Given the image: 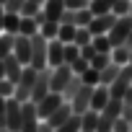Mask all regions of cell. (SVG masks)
I'll use <instances>...</instances> for the list:
<instances>
[{
    "label": "cell",
    "instance_id": "46",
    "mask_svg": "<svg viewBox=\"0 0 132 132\" xmlns=\"http://www.w3.org/2000/svg\"><path fill=\"white\" fill-rule=\"evenodd\" d=\"M0 132H11V129H5V127H0Z\"/></svg>",
    "mask_w": 132,
    "mask_h": 132
},
{
    "label": "cell",
    "instance_id": "15",
    "mask_svg": "<svg viewBox=\"0 0 132 132\" xmlns=\"http://www.w3.org/2000/svg\"><path fill=\"white\" fill-rule=\"evenodd\" d=\"M3 62H5V78L13 80V83H18V78H21V73H23V62H21L13 52H11Z\"/></svg>",
    "mask_w": 132,
    "mask_h": 132
},
{
    "label": "cell",
    "instance_id": "39",
    "mask_svg": "<svg viewBox=\"0 0 132 132\" xmlns=\"http://www.w3.org/2000/svg\"><path fill=\"white\" fill-rule=\"evenodd\" d=\"M26 3V0H5V11H11V13H21V5Z\"/></svg>",
    "mask_w": 132,
    "mask_h": 132
},
{
    "label": "cell",
    "instance_id": "10",
    "mask_svg": "<svg viewBox=\"0 0 132 132\" xmlns=\"http://www.w3.org/2000/svg\"><path fill=\"white\" fill-rule=\"evenodd\" d=\"M65 62V42L60 39H49V47H47V65L49 68H57V65Z\"/></svg>",
    "mask_w": 132,
    "mask_h": 132
},
{
    "label": "cell",
    "instance_id": "47",
    "mask_svg": "<svg viewBox=\"0 0 132 132\" xmlns=\"http://www.w3.org/2000/svg\"><path fill=\"white\" fill-rule=\"evenodd\" d=\"M129 16H132V3H129Z\"/></svg>",
    "mask_w": 132,
    "mask_h": 132
},
{
    "label": "cell",
    "instance_id": "37",
    "mask_svg": "<svg viewBox=\"0 0 132 132\" xmlns=\"http://www.w3.org/2000/svg\"><path fill=\"white\" fill-rule=\"evenodd\" d=\"M70 68H73V73H78V75H80V73H86V70L91 68V60H86V57H78V60L70 65Z\"/></svg>",
    "mask_w": 132,
    "mask_h": 132
},
{
    "label": "cell",
    "instance_id": "2",
    "mask_svg": "<svg viewBox=\"0 0 132 132\" xmlns=\"http://www.w3.org/2000/svg\"><path fill=\"white\" fill-rule=\"evenodd\" d=\"M119 117H122V98H111L98 111V132H111Z\"/></svg>",
    "mask_w": 132,
    "mask_h": 132
},
{
    "label": "cell",
    "instance_id": "24",
    "mask_svg": "<svg viewBox=\"0 0 132 132\" xmlns=\"http://www.w3.org/2000/svg\"><path fill=\"white\" fill-rule=\"evenodd\" d=\"M13 44H16V34H0V60H5L11 52H13Z\"/></svg>",
    "mask_w": 132,
    "mask_h": 132
},
{
    "label": "cell",
    "instance_id": "26",
    "mask_svg": "<svg viewBox=\"0 0 132 132\" xmlns=\"http://www.w3.org/2000/svg\"><path fill=\"white\" fill-rule=\"evenodd\" d=\"M114 3H117V0H91V13L93 16H101V13H109L111 8H114Z\"/></svg>",
    "mask_w": 132,
    "mask_h": 132
},
{
    "label": "cell",
    "instance_id": "35",
    "mask_svg": "<svg viewBox=\"0 0 132 132\" xmlns=\"http://www.w3.org/2000/svg\"><path fill=\"white\" fill-rule=\"evenodd\" d=\"M13 93H16V83H13V80H8V78H0V96L11 98Z\"/></svg>",
    "mask_w": 132,
    "mask_h": 132
},
{
    "label": "cell",
    "instance_id": "4",
    "mask_svg": "<svg viewBox=\"0 0 132 132\" xmlns=\"http://www.w3.org/2000/svg\"><path fill=\"white\" fill-rule=\"evenodd\" d=\"M21 119H23V101L11 96L5 101V127L11 132H21Z\"/></svg>",
    "mask_w": 132,
    "mask_h": 132
},
{
    "label": "cell",
    "instance_id": "11",
    "mask_svg": "<svg viewBox=\"0 0 132 132\" xmlns=\"http://www.w3.org/2000/svg\"><path fill=\"white\" fill-rule=\"evenodd\" d=\"M114 21H117V16L109 11V13L93 16V21L88 23V29H91V34H93V36H96V34H109V29L114 26Z\"/></svg>",
    "mask_w": 132,
    "mask_h": 132
},
{
    "label": "cell",
    "instance_id": "7",
    "mask_svg": "<svg viewBox=\"0 0 132 132\" xmlns=\"http://www.w3.org/2000/svg\"><path fill=\"white\" fill-rule=\"evenodd\" d=\"M132 86V65L127 62V65H122V70H119V75H117V80L109 86V93H111V98H122L124 93H127V88Z\"/></svg>",
    "mask_w": 132,
    "mask_h": 132
},
{
    "label": "cell",
    "instance_id": "33",
    "mask_svg": "<svg viewBox=\"0 0 132 132\" xmlns=\"http://www.w3.org/2000/svg\"><path fill=\"white\" fill-rule=\"evenodd\" d=\"M91 21H93L91 8H80V11H75V26H88Z\"/></svg>",
    "mask_w": 132,
    "mask_h": 132
},
{
    "label": "cell",
    "instance_id": "53",
    "mask_svg": "<svg viewBox=\"0 0 132 132\" xmlns=\"http://www.w3.org/2000/svg\"><path fill=\"white\" fill-rule=\"evenodd\" d=\"M80 132H83V129H80Z\"/></svg>",
    "mask_w": 132,
    "mask_h": 132
},
{
    "label": "cell",
    "instance_id": "1",
    "mask_svg": "<svg viewBox=\"0 0 132 132\" xmlns=\"http://www.w3.org/2000/svg\"><path fill=\"white\" fill-rule=\"evenodd\" d=\"M47 47H49V39L39 31L31 36V68L34 70H47L49 65H47Z\"/></svg>",
    "mask_w": 132,
    "mask_h": 132
},
{
    "label": "cell",
    "instance_id": "8",
    "mask_svg": "<svg viewBox=\"0 0 132 132\" xmlns=\"http://www.w3.org/2000/svg\"><path fill=\"white\" fill-rule=\"evenodd\" d=\"M65 101V96L62 93H54V91H49L42 101H36V117L39 119H49L54 111H57V106Z\"/></svg>",
    "mask_w": 132,
    "mask_h": 132
},
{
    "label": "cell",
    "instance_id": "17",
    "mask_svg": "<svg viewBox=\"0 0 132 132\" xmlns=\"http://www.w3.org/2000/svg\"><path fill=\"white\" fill-rule=\"evenodd\" d=\"M42 11H44V16H47L49 21H60V16H62V11H65V0H44Z\"/></svg>",
    "mask_w": 132,
    "mask_h": 132
},
{
    "label": "cell",
    "instance_id": "12",
    "mask_svg": "<svg viewBox=\"0 0 132 132\" xmlns=\"http://www.w3.org/2000/svg\"><path fill=\"white\" fill-rule=\"evenodd\" d=\"M13 54L29 65L31 62V36H23V34H16V44H13Z\"/></svg>",
    "mask_w": 132,
    "mask_h": 132
},
{
    "label": "cell",
    "instance_id": "14",
    "mask_svg": "<svg viewBox=\"0 0 132 132\" xmlns=\"http://www.w3.org/2000/svg\"><path fill=\"white\" fill-rule=\"evenodd\" d=\"M73 114H75V111H73V104H70V101H62V104L57 106V111H54V114H52V117H49L47 122H49V124H52V127L57 129L60 124H65V122H68V119H70Z\"/></svg>",
    "mask_w": 132,
    "mask_h": 132
},
{
    "label": "cell",
    "instance_id": "36",
    "mask_svg": "<svg viewBox=\"0 0 132 132\" xmlns=\"http://www.w3.org/2000/svg\"><path fill=\"white\" fill-rule=\"evenodd\" d=\"M129 3H132V0H117L114 8H111V13L114 16H129Z\"/></svg>",
    "mask_w": 132,
    "mask_h": 132
},
{
    "label": "cell",
    "instance_id": "45",
    "mask_svg": "<svg viewBox=\"0 0 132 132\" xmlns=\"http://www.w3.org/2000/svg\"><path fill=\"white\" fill-rule=\"evenodd\" d=\"M124 44H127V47L132 49V31H129V36H127V42H124Z\"/></svg>",
    "mask_w": 132,
    "mask_h": 132
},
{
    "label": "cell",
    "instance_id": "31",
    "mask_svg": "<svg viewBox=\"0 0 132 132\" xmlns=\"http://www.w3.org/2000/svg\"><path fill=\"white\" fill-rule=\"evenodd\" d=\"M80 78H83V83H86V86H98V83H101V70L88 68L86 73H80Z\"/></svg>",
    "mask_w": 132,
    "mask_h": 132
},
{
    "label": "cell",
    "instance_id": "20",
    "mask_svg": "<svg viewBox=\"0 0 132 132\" xmlns=\"http://www.w3.org/2000/svg\"><path fill=\"white\" fill-rule=\"evenodd\" d=\"M119 70H122V65H117V62H109L106 68L101 70V86H111V83L117 80Z\"/></svg>",
    "mask_w": 132,
    "mask_h": 132
},
{
    "label": "cell",
    "instance_id": "41",
    "mask_svg": "<svg viewBox=\"0 0 132 132\" xmlns=\"http://www.w3.org/2000/svg\"><path fill=\"white\" fill-rule=\"evenodd\" d=\"M93 54H96L93 44H86V47H80V57H86V60H93Z\"/></svg>",
    "mask_w": 132,
    "mask_h": 132
},
{
    "label": "cell",
    "instance_id": "27",
    "mask_svg": "<svg viewBox=\"0 0 132 132\" xmlns=\"http://www.w3.org/2000/svg\"><path fill=\"white\" fill-rule=\"evenodd\" d=\"M91 44H93V49H96V52H111V49H114V47H111L109 34H96Z\"/></svg>",
    "mask_w": 132,
    "mask_h": 132
},
{
    "label": "cell",
    "instance_id": "13",
    "mask_svg": "<svg viewBox=\"0 0 132 132\" xmlns=\"http://www.w3.org/2000/svg\"><path fill=\"white\" fill-rule=\"evenodd\" d=\"M49 91H52V88H49V68H47V70H39V75H36V86H34V91H31V101H34V104L42 101Z\"/></svg>",
    "mask_w": 132,
    "mask_h": 132
},
{
    "label": "cell",
    "instance_id": "34",
    "mask_svg": "<svg viewBox=\"0 0 132 132\" xmlns=\"http://www.w3.org/2000/svg\"><path fill=\"white\" fill-rule=\"evenodd\" d=\"M39 11H42V3H36V0H26L21 5V16H36Z\"/></svg>",
    "mask_w": 132,
    "mask_h": 132
},
{
    "label": "cell",
    "instance_id": "38",
    "mask_svg": "<svg viewBox=\"0 0 132 132\" xmlns=\"http://www.w3.org/2000/svg\"><path fill=\"white\" fill-rule=\"evenodd\" d=\"M88 5H91V0H65V8H70V11H80Z\"/></svg>",
    "mask_w": 132,
    "mask_h": 132
},
{
    "label": "cell",
    "instance_id": "44",
    "mask_svg": "<svg viewBox=\"0 0 132 132\" xmlns=\"http://www.w3.org/2000/svg\"><path fill=\"white\" fill-rule=\"evenodd\" d=\"M0 78H5V62L0 60Z\"/></svg>",
    "mask_w": 132,
    "mask_h": 132
},
{
    "label": "cell",
    "instance_id": "18",
    "mask_svg": "<svg viewBox=\"0 0 132 132\" xmlns=\"http://www.w3.org/2000/svg\"><path fill=\"white\" fill-rule=\"evenodd\" d=\"M80 129L83 132H98V111L96 109H88L80 114Z\"/></svg>",
    "mask_w": 132,
    "mask_h": 132
},
{
    "label": "cell",
    "instance_id": "42",
    "mask_svg": "<svg viewBox=\"0 0 132 132\" xmlns=\"http://www.w3.org/2000/svg\"><path fill=\"white\" fill-rule=\"evenodd\" d=\"M122 104H124V106H132V86H129V88H127V93L122 96Z\"/></svg>",
    "mask_w": 132,
    "mask_h": 132
},
{
    "label": "cell",
    "instance_id": "22",
    "mask_svg": "<svg viewBox=\"0 0 132 132\" xmlns=\"http://www.w3.org/2000/svg\"><path fill=\"white\" fill-rule=\"evenodd\" d=\"M83 86V78L78 75V73H73V78L68 80V86H65V91H62V96H65V101H73V96L78 93V88Z\"/></svg>",
    "mask_w": 132,
    "mask_h": 132
},
{
    "label": "cell",
    "instance_id": "51",
    "mask_svg": "<svg viewBox=\"0 0 132 132\" xmlns=\"http://www.w3.org/2000/svg\"><path fill=\"white\" fill-rule=\"evenodd\" d=\"M0 3H5V0H0Z\"/></svg>",
    "mask_w": 132,
    "mask_h": 132
},
{
    "label": "cell",
    "instance_id": "6",
    "mask_svg": "<svg viewBox=\"0 0 132 132\" xmlns=\"http://www.w3.org/2000/svg\"><path fill=\"white\" fill-rule=\"evenodd\" d=\"M129 31H132V16H117L114 26L109 29L111 47H119V44H124V42H127V36H129Z\"/></svg>",
    "mask_w": 132,
    "mask_h": 132
},
{
    "label": "cell",
    "instance_id": "25",
    "mask_svg": "<svg viewBox=\"0 0 132 132\" xmlns=\"http://www.w3.org/2000/svg\"><path fill=\"white\" fill-rule=\"evenodd\" d=\"M75 31H78V26H75V23H60L57 39H60V42H65V44H70V42L75 39Z\"/></svg>",
    "mask_w": 132,
    "mask_h": 132
},
{
    "label": "cell",
    "instance_id": "3",
    "mask_svg": "<svg viewBox=\"0 0 132 132\" xmlns=\"http://www.w3.org/2000/svg\"><path fill=\"white\" fill-rule=\"evenodd\" d=\"M36 75H39V70H34L31 65H23V73H21V78L16 83V93H13L18 101H31V91L36 86Z\"/></svg>",
    "mask_w": 132,
    "mask_h": 132
},
{
    "label": "cell",
    "instance_id": "29",
    "mask_svg": "<svg viewBox=\"0 0 132 132\" xmlns=\"http://www.w3.org/2000/svg\"><path fill=\"white\" fill-rule=\"evenodd\" d=\"M54 132H80V114H73L65 124H60Z\"/></svg>",
    "mask_w": 132,
    "mask_h": 132
},
{
    "label": "cell",
    "instance_id": "9",
    "mask_svg": "<svg viewBox=\"0 0 132 132\" xmlns=\"http://www.w3.org/2000/svg\"><path fill=\"white\" fill-rule=\"evenodd\" d=\"M93 88H96V86H86V83L78 88V93H75V96H73V101H70L75 114H83V111H88V109H91V96H93Z\"/></svg>",
    "mask_w": 132,
    "mask_h": 132
},
{
    "label": "cell",
    "instance_id": "30",
    "mask_svg": "<svg viewBox=\"0 0 132 132\" xmlns=\"http://www.w3.org/2000/svg\"><path fill=\"white\" fill-rule=\"evenodd\" d=\"M39 31H42L47 39H57V31H60V21H49V18H47V21L39 26Z\"/></svg>",
    "mask_w": 132,
    "mask_h": 132
},
{
    "label": "cell",
    "instance_id": "52",
    "mask_svg": "<svg viewBox=\"0 0 132 132\" xmlns=\"http://www.w3.org/2000/svg\"><path fill=\"white\" fill-rule=\"evenodd\" d=\"M111 132H114V129H111Z\"/></svg>",
    "mask_w": 132,
    "mask_h": 132
},
{
    "label": "cell",
    "instance_id": "32",
    "mask_svg": "<svg viewBox=\"0 0 132 132\" xmlns=\"http://www.w3.org/2000/svg\"><path fill=\"white\" fill-rule=\"evenodd\" d=\"M78 57H80V47H78L75 42L65 44V62H68V65H73V62H75Z\"/></svg>",
    "mask_w": 132,
    "mask_h": 132
},
{
    "label": "cell",
    "instance_id": "28",
    "mask_svg": "<svg viewBox=\"0 0 132 132\" xmlns=\"http://www.w3.org/2000/svg\"><path fill=\"white\" fill-rule=\"evenodd\" d=\"M78 47H86V44H91L93 42V34H91V29L88 26H78V31H75V39H73Z\"/></svg>",
    "mask_w": 132,
    "mask_h": 132
},
{
    "label": "cell",
    "instance_id": "23",
    "mask_svg": "<svg viewBox=\"0 0 132 132\" xmlns=\"http://www.w3.org/2000/svg\"><path fill=\"white\" fill-rule=\"evenodd\" d=\"M129 54H132V49H129L127 44H119V47L111 49V62H117V65H127V62H129Z\"/></svg>",
    "mask_w": 132,
    "mask_h": 132
},
{
    "label": "cell",
    "instance_id": "19",
    "mask_svg": "<svg viewBox=\"0 0 132 132\" xmlns=\"http://www.w3.org/2000/svg\"><path fill=\"white\" fill-rule=\"evenodd\" d=\"M18 34H23V36H34V34H39V21H36L34 16H21Z\"/></svg>",
    "mask_w": 132,
    "mask_h": 132
},
{
    "label": "cell",
    "instance_id": "50",
    "mask_svg": "<svg viewBox=\"0 0 132 132\" xmlns=\"http://www.w3.org/2000/svg\"><path fill=\"white\" fill-rule=\"evenodd\" d=\"M129 129H132V122H129Z\"/></svg>",
    "mask_w": 132,
    "mask_h": 132
},
{
    "label": "cell",
    "instance_id": "43",
    "mask_svg": "<svg viewBox=\"0 0 132 132\" xmlns=\"http://www.w3.org/2000/svg\"><path fill=\"white\" fill-rule=\"evenodd\" d=\"M3 18H5V5L0 3V31H3Z\"/></svg>",
    "mask_w": 132,
    "mask_h": 132
},
{
    "label": "cell",
    "instance_id": "21",
    "mask_svg": "<svg viewBox=\"0 0 132 132\" xmlns=\"http://www.w3.org/2000/svg\"><path fill=\"white\" fill-rule=\"evenodd\" d=\"M18 26H21V13H11V11H5L3 31H8V34H18Z\"/></svg>",
    "mask_w": 132,
    "mask_h": 132
},
{
    "label": "cell",
    "instance_id": "40",
    "mask_svg": "<svg viewBox=\"0 0 132 132\" xmlns=\"http://www.w3.org/2000/svg\"><path fill=\"white\" fill-rule=\"evenodd\" d=\"M60 23H75V11L65 8V11H62V16H60Z\"/></svg>",
    "mask_w": 132,
    "mask_h": 132
},
{
    "label": "cell",
    "instance_id": "48",
    "mask_svg": "<svg viewBox=\"0 0 132 132\" xmlns=\"http://www.w3.org/2000/svg\"><path fill=\"white\" fill-rule=\"evenodd\" d=\"M36 3H42V5H44V0H36Z\"/></svg>",
    "mask_w": 132,
    "mask_h": 132
},
{
    "label": "cell",
    "instance_id": "16",
    "mask_svg": "<svg viewBox=\"0 0 132 132\" xmlns=\"http://www.w3.org/2000/svg\"><path fill=\"white\" fill-rule=\"evenodd\" d=\"M111 101V93H109V86H96L93 88V96H91V109H96V111H101L106 104Z\"/></svg>",
    "mask_w": 132,
    "mask_h": 132
},
{
    "label": "cell",
    "instance_id": "5",
    "mask_svg": "<svg viewBox=\"0 0 132 132\" xmlns=\"http://www.w3.org/2000/svg\"><path fill=\"white\" fill-rule=\"evenodd\" d=\"M70 78H73V68H70L68 62L57 65V68H49V88H52L54 93H62Z\"/></svg>",
    "mask_w": 132,
    "mask_h": 132
},
{
    "label": "cell",
    "instance_id": "49",
    "mask_svg": "<svg viewBox=\"0 0 132 132\" xmlns=\"http://www.w3.org/2000/svg\"><path fill=\"white\" fill-rule=\"evenodd\" d=\"M129 65H132V54H129Z\"/></svg>",
    "mask_w": 132,
    "mask_h": 132
}]
</instances>
